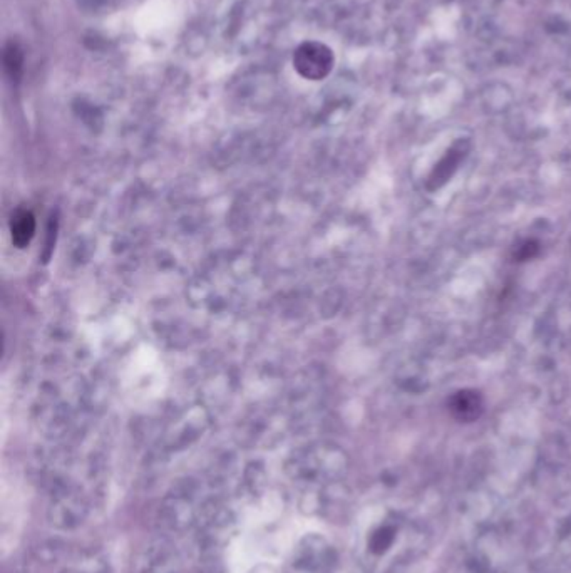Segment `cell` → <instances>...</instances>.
<instances>
[{
    "label": "cell",
    "mask_w": 571,
    "mask_h": 573,
    "mask_svg": "<svg viewBox=\"0 0 571 573\" xmlns=\"http://www.w3.org/2000/svg\"><path fill=\"white\" fill-rule=\"evenodd\" d=\"M293 66L305 79H323L334 68V54L325 44L315 41L303 42L293 54Z\"/></svg>",
    "instance_id": "6da1fadb"
},
{
    "label": "cell",
    "mask_w": 571,
    "mask_h": 573,
    "mask_svg": "<svg viewBox=\"0 0 571 573\" xmlns=\"http://www.w3.org/2000/svg\"><path fill=\"white\" fill-rule=\"evenodd\" d=\"M394 532L389 528H381L379 532L374 533L372 540H370V550L374 553H382L389 548V545L392 543Z\"/></svg>",
    "instance_id": "5b68a950"
},
{
    "label": "cell",
    "mask_w": 571,
    "mask_h": 573,
    "mask_svg": "<svg viewBox=\"0 0 571 573\" xmlns=\"http://www.w3.org/2000/svg\"><path fill=\"white\" fill-rule=\"evenodd\" d=\"M35 232V221L30 212H19L12 218V240L19 248L29 243Z\"/></svg>",
    "instance_id": "3957f363"
},
{
    "label": "cell",
    "mask_w": 571,
    "mask_h": 573,
    "mask_svg": "<svg viewBox=\"0 0 571 573\" xmlns=\"http://www.w3.org/2000/svg\"><path fill=\"white\" fill-rule=\"evenodd\" d=\"M452 414L461 421H474L483 411V399L476 391H459L451 397Z\"/></svg>",
    "instance_id": "7a4b0ae2"
},
{
    "label": "cell",
    "mask_w": 571,
    "mask_h": 573,
    "mask_svg": "<svg viewBox=\"0 0 571 573\" xmlns=\"http://www.w3.org/2000/svg\"><path fill=\"white\" fill-rule=\"evenodd\" d=\"M3 68L12 79L17 81L22 72V52L15 42H9L3 49Z\"/></svg>",
    "instance_id": "277c9868"
}]
</instances>
